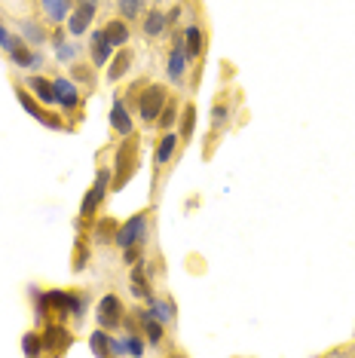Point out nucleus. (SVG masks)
I'll list each match as a JSON object with an SVG mask.
<instances>
[{
    "label": "nucleus",
    "instance_id": "14",
    "mask_svg": "<svg viewBox=\"0 0 355 358\" xmlns=\"http://www.w3.org/2000/svg\"><path fill=\"white\" fill-rule=\"evenodd\" d=\"M25 86L31 89V95L40 101V104H46V108H52L55 104V83L50 77H40V74H31L25 80Z\"/></svg>",
    "mask_w": 355,
    "mask_h": 358
},
{
    "label": "nucleus",
    "instance_id": "24",
    "mask_svg": "<svg viewBox=\"0 0 355 358\" xmlns=\"http://www.w3.org/2000/svg\"><path fill=\"white\" fill-rule=\"evenodd\" d=\"M166 28H168V22H166V13L163 10H150L147 15H144V25H141L144 37H159Z\"/></svg>",
    "mask_w": 355,
    "mask_h": 358
},
{
    "label": "nucleus",
    "instance_id": "16",
    "mask_svg": "<svg viewBox=\"0 0 355 358\" xmlns=\"http://www.w3.org/2000/svg\"><path fill=\"white\" fill-rule=\"evenodd\" d=\"M117 230H119V221H117V217L104 215V217H99V221H95V227H92V239L99 242V245H114Z\"/></svg>",
    "mask_w": 355,
    "mask_h": 358
},
{
    "label": "nucleus",
    "instance_id": "37",
    "mask_svg": "<svg viewBox=\"0 0 355 358\" xmlns=\"http://www.w3.org/2000/svg\"><path fill=\"white\" fill-rule=\"evenodd\" d=\"M110 352H114V355H126V343H123V340H117V337H110Z\"/></svg>",
    "mask_w": 355,
    "mask_h": 358
},
{
    "label": "nucleus",
    "instance_id": "29",
    "mask_svg": "<svg viewBox=\"0 0 355 358\" xmlns=\"http://www.w3.org/2000/svg\"><path fill=\"white\" fill-rule=\"evenodd\" d=\"M19 31H22V37H25V43H34V46H40V43H46V40H50L46 28L37 25V22H22Z\"/></svg>",
    "mask_w": 355,
    "mask_h": 358
},
{
    "label": "nucleus",
    "instance_id": "10",
    "mask_svg": "<svg viewBox=\"0 0 355 358\" xmlns=\"http://www.w3.org/2000/svg\"><path fill=\"white\" fill-rule=\"evenodd\" d=\"M172 52H168V64H166V74L172 83H181L187 77V52H184V34H175L172 40Z\"/></svg>",
    "mask_w": 355,
    "mask_h": 358
},
{
    "label": "nucleus",
    "instance_id": "3",
    "mask_svg": "<svg viewBox=\"0 0 355 358\" xmlns=\"http://www.w3.org/2000/svg\"><path fill=\"white\" fill-rule=\"evenodd\" d=\"M108 193H110V169H99L89 193L80 202V221H92L99 215V208L104 206V199H108Z\"/></svg>",
    "mask_w": 355,
    "mask_h": 358
},
{
    "label": "nucleus",
    "instance_id": "30",
    "mask_svg": "<svg viewBox=\"0 0 355 358\" xmlns=\"http://www.w3.org/2000/svg\"><path fill=\"white\" fill-rule=\"evenodd\" d=\"M117 10H119V19H141L144 15V0H117Z\"/></svg>",
    "mask_w": 355,
    "mask_h": 358
},
{
    "label": "nucleus",
    "instance_id": "4",
    "mask_svg": "<svg viewBox=\"0 0 355 358\" xmlns=\"http://www.w3.org/2000/svg\"><path fill=\"white\" fill-rule=\"evenodd\" d=\"M168 101V89L163 83H147L141 89L138 99V117L144 126H157L159 113H163V104Z\"/></svg>",
    "mask_w": 355,
    "mask_h": 358
},
{
    "label": "nucleus",
    "instance_id": "21",
    "mask_svg": "<svg viewBox=\"0 0 355 358\" xmlns=\"http://www.w3.org/2000/svg\"><path fill=\"white\" fill-rule=\"evenodd\" d=\"M227 126H230V101L227 95H221L212 108V138H217Z\"/></svg>",
    "mask_w": 355,
    "mask_h": 358
},
{
    "label": "nucleus",
    "instance_id": "9",
    "mask_svg": "<svg viewBox=\"0 0 355 358\" xmlns=\"http://www.w3.org/2000/svg\"><path fill=\"white\" fill-rule=\"evenodd\" d=\"M95 10H99V0H77L74 3V10H71L68 15V34L71 37H80V34H86L89 25H92V19H95Z\"/></svg>",
    "mask_w": 355,
    "mask_h": 358
},
{
    "label": "nucleus",
    "instance_id": "33",
    "mask_svg": "<svg viewBox=\"0 0 355 358\" xmlns=\"http://www.w3.org/2000/svg\"><path fill=\"white\" fill-rule=\"evenodd\" d=\"M77 55V43H59L55 46V59L59 62H71Z\"/></svg>",
    "mask_w": 355,
    "mask_h": 358
},
{
    "label": "nucleus",
    "instance_id": "19",
    "mask_svg": "<svg viewBox=\"0 0 355 358\" xmlns=\"http://www.w3.org/2000/svg\"><path fill=\"white\" fill-rule=\"evenodd\" d=\"M181 123H178V138L181 141H190L193 132H196V104L193 101H184V108H181Z\"/></svg>",
    "mask_w": 355,
    "mask_h": 358
},
{
    "label": "nucleus",
    "instance_id": "32",
    "mask_svg": "<svg viewBox=\"0 0 355 358\" xmlns=\"http://www.w3.org/2000/svg\"><path fill=\"white\" fill-rule=\"evenodd\" d=\"M89 266V245L83 239H77V245H74V257H71V270L80 273V270H86Z\"/></svg>",
    "mask_w": 355,
    "mask_h": 358
},
{
    "label": "nucleus",
    "instance_id": "27",
    "mask_svg": "<svg viewBox=\"0 0 355 358\" xmlns=\"http://www.w3.org/2000/svg\"><path fill=\"white\" fill-rule=\"evenodd\" d=\"M43 10H46V19H50L52 25H61V22L71 15V3L68 0H43Z\"/></svg>",
    "mask_w": 355,
    "mask_h": 358
},
{
    "label": "nucleus",
    "instance_id": "26",
    "mask_svg": "<svg viewBox=\"0 0 355 358\" xmlns=\"http://www.w3.org/2000/svg\"><path fill=\"white\" fill-rule=\"evenodd\" d=\"M175 126H178V99L168 95V101L163 104V113H159V120H157V129L159 132H172Z\"/></svg>",
    "mask_w": 355,
    "mask_h": 358
},
{
    "label": "nucleus",
    "instance_id": "22",
    "mask_svg": "<svg viewBox=\"0 0 355 358\" xmlns=\"http://www.w3.org/2000/svg\"><path fill=\"white\" fill-rule=\"evenodd\" d=\"M147 309L153 313V319H159L163 324L168 322H175V315H178V306L172 303V300H159V297H147Z\"/></svg>",
    "mask_w": 355,
    "mask_h": 358
},
{
    "label": "nucleus",
    "instance_id": "25",
    "mask_svg": "<svg viewBox=\"0 0 355 358\" xmlns=\"http://www.w3.org/2000/svg\"><path fill=\"white\" fill-rule=\"evenodd\" d=\"M71 80L80 86H86V89H92L95 86V64H86V62H71Z\"/></svg>",
    "mask_w": 355,
    "mask_h": 358
},
{
    "label": "nucleus",
    "instance_id": "6",
    "mask_svg": "<svg viewBox=\"0 0 355 358\" xmlns=\"http://www.w3.org/2000/svg\"><path fill=\"white\" fill-rule=\"evenodd\" d=\"M43 352L50 355H64L74 346V334L64 328V322H43Z\"/></svg>",
    "mask_w": 355,
    "mask_h": 358
},
{
    "label": "nucleus",
    "instance_id": "23",
    "mask_svg": "<svg viewBox=\"0 0 355 358\" xmlns=\"http://www.w3.org/2000/svg\"><path fill=\"white\" fill-rule=\"evenodd\" d=\"M132 294L141 297V300H147V297L153 294V285L147 282V273H144V264H141V260L132 266Z\"/></svg>",
    "mask_w": 355,
    "mask_h": 358
},
{
    "label": "nucleus",
    "instance_id": "17",
    "mask_svg": "<svg viewBox=\"0 0 355 358\" xmlns=\"http://www.w3.org/2000/svg\"><path fill=\"white\" fill-rule=\"evenodd\" d=\"M6 55H10V62L19 64V68H37V64H40V55L31 52V43H25V37H22V34H19L15 46Z\"/></svg>",
    "mask_w": 355,
    "mask_h": 358
},
{
    "label": "nucleus",
    "instance_id": "1",
    "mask_svg": "<svg viewBox=\"0 0 355 358\" xmlns=\"http://www.w3.org/2000/svg\"><path fill=\"white\" fill-rule=\"evenodd\" d=\"M141 162V141L138 135H126V141L117 148L114 153V175H110V190H123V187L132 181L135 172H138Z\"/></svg>",
    "mask_w": 355,
    "mask_h": 358
},
{
    "label": "nucleus",
    "instance_id": "38",
    "mask_svg": "<svg viewBox=\"0 0 355 358\" xmlns=\"http://www.w3.org/2000/svg\"><path fill=\"white\" fill-rule=\"evenodd\" d=\"M157 3H159V0H157Z\"/></svg>",
    "mask_w": 355,
    "mask_h": 358
},
{
    "label": "nucleus",
    "instance_id": "18",
    "mask_svg": "<svg viewBox=\"0 0 355 358\" xmlns=\"http://www.w3.org/2000/svg\"><path fill=\"white\" fill-rule=\"evenodd\" d=\"M101 31H104V37L110 40V46H114V50H119V46H129V37H132L126 19H110Z\"/></svg>",
    "mask_w": 355,
    "mask_h": 358
},
{
    "label": "nucleus",
    "instance_id": "13",
    "mask_svg": "<svg viewBox=\"0 0 355 358\" xmlns=\"http://www.w3.org/2000/svg\"><path fill=\"white\" fill-rule=\"evenodd\" d=\"M132 62H135L132 46H119V50L114 52V59L108 62V83H119V80H123V77L129 74Z\"/></svg>",
    "mask_w": 355,
    "mask_h": 358
},
{
    "label": "nucleus",
    "instance_id": "35",
    "mask_svg": "<svg viewBox=\"0 0 355 358\" xmlns=\"http://www.w3.org/2000/svg\"><path fill=\"white\" fill-rule=\"evenodd\" d=\"M141 260V245H132V248H123V264L126 266H135Z\"/></svg>",
    "mask_w": 355,
    "mask_h": 358
},
{
    "label": "nucleus",
    "instance_id": "2",
    "mask_svg": "<svg viewBox=\"0 0 355 358\" xmlns=\"http://www.w3.org/2000/svg\"><path fill=\"white\" fill-rule=\"evenodd\" d=\"M15 99H19L22 110H25L28 117H34L40 126H46V129H59V132H61V129H68V126H64V120L59 117V113L50 110L46 104H40V101L34 99V95H31V89H28L25 83H15Z\"/></svg>",
    "mask_w": 355,
    "mask_h": 358
},
{
    "label": "nucleus",
    "instance_id": "36",
    "mask_svg": "<svg viewBox=\"0 0 355 358\" xmlns=\"http://www.w3.org/2000/svg\"><path fill=\"white\" fill-rule=\"evenodd\" d=\"M166 22L168 25H178V22H181V6H172V10L166 13Z\"/></svg>",
    "mask_w": 355,
    "mask_h": 358
},
{
    "label": "nucleus",
    "instance_id": "8",
    "mask_svg": "<svg viewBox=\"0 0 355 358\" xmlns=\"http://www.w3.org/2000/svg\"><path fill=\"white\" fill-rule=\"evenodd\" d=\"M52 83H55V104L61 108L64 117L77 120V110H83V108H80V89H77V83H74V80H68V77H55Z\"/></svg>",
    "mask_w": 355,
    "mask_h": 358
},
{
    "label": "nucleus",
    "instance_id": "12",
    "mask_svg": "<svg viewBox=\"0 0 355 358\" xmlns=\"http://www.w3.org/2000/svg\"><path fill=\"white\" fill-rule=\"evenodd\" d=\"M110 129H114L119 138H126V135H132V132H135L132 108L126 104V99H117V101H114V108H110Z\"/></svg>",
    "mask_w": 355,
    "mask_h": 358
},
{
    "label": "nucleus",
    "instance_id": "11",
    "mask_svg": "<svg viewBox=\"0 0 355 358\" xmlns=\"http://www.w3.org/2000/svg\"><path fill=\"white\" fill-rule=\"evenodd\" d=\"M110 59H114V46L104 37V31H95V34L89 37V62H92L95 68H108Z\"/></svg>",
    "mask_w": 355,
    "mask_h": 358
},
{
    "label": "nucleus",
    "instance_id": "31",
    "mask_svg": "<svg viewBox=\"0 0 355 358\" xmlns=\"http://www.w3.org/2000/svg\"><path fill=\"white\" fill-rule=\"evenodd\" d=\"M22 352L25 355H43V334L28 331L25 337H22Z\"/></svg>",
    "mask_w": 355,
    "mask_h": 358
},
{
    "label": "nucleus",
    "instance_id": "15",
    "mask_svg": "<svg viewBox=\"0 0 355 358\" xmlns=\"http://www.w3.org/2000/svg\"><path fill=\"white\" fill-rule=\"evenodd\" d=\"M184 52H187L190 62H196V59L205 55V31L199 25H190L187 31H184Z\"/></svg>",
    "mask_w": 355,
    "mask_h": 358
},
{
    "label": "nucleus",
    "instance_id": "28",
    "mask_svg": "<svg viewBox=\"0 0 355 358\" xmlns=\"http://www.w3.org/2000/svg\"><path fill=\"white\" fill-rule=\"evenodd\" d=\"M89 349H92V355H99V358L110 355V331L99 328V331L89 334Z\"/></svg>",
    "mask_w": 355,
    "mask_h": 358
},
{
    "label": "nucleus",
    "instance_id": "7",
    "mask_svg": "<svg viewBox=\"0 0 355 358\" xmlns=\"http://www.w3.org/2000/svg\"><path fill=\"white\" fill-rule=\"evenodd\" d=\"M95 319H99V328L104 331H114L123 324L126 319V306H123V300H119L117 294H104L99 300V306H95Z\"/></svg>",
    "mask_w": 355,
    "mask_h": 358
},
{
    "label": "nucleus",
    "instance_id": "5",
    "mask_svg": "<svg viewBox=\"0 0 355 358\" xmlns=\"http://www.w3.org/2000/svg\"><path fill=\"white\" fill-rule=\"evenodd\" d=\"M144 239H147V211H138V215H132L129 221L119 224L114 245H119V248H132V245H141Z\"/></svg>",
    "mask_w": 355,
    "mask_h": 358
},
{
    "label": "nucleus",
    "instance_id": "34",
    "mask_svg": "<svg viewBox=\"0 0 355 358\" xmlns=\"http://www.w3.org/2000/svg\"><path fill=\"white\" fill-rule=\"evenodd\" d=\"M15 40H19V37L10 34V31H6V25H3V19H0V50H3V52H10L13 46H15Z\"/></svg>",
    "mask_w": 355,
    "mask_h": 358
},
{
    "label": "nucleus",
    "instance_id": "20",
    "mask_svg": "<svg viewBox=\"0 0 355 358\" xmlns=\"http://www.w3.org/2000/svg\"><path fill=\"white\" fill-rule=\"evenodd\" d=\"M178 132L172 129V132H163V138H159V144H157V153H153V159H157V166H166V162H172L175 157V150H178Z\"/></svg>",
    "mask_w": 355,
    "mask_h": 358
}]
</instances>
